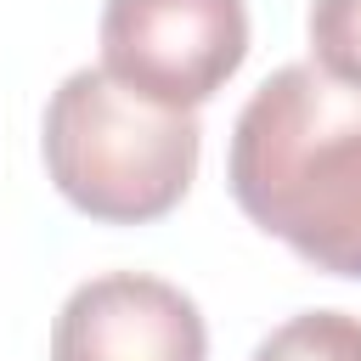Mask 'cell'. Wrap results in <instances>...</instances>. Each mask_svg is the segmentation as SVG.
<instances>
[{"label": "cell", "mask_w": 361, "mask_h": 361, "mask_svg": "<svg viewBox=\"0 0 361 361\" xmlns=\"http://www.w3.org/2000/svg\"><path fill=\"white\" fill-rule=\"evenodd\" d=\"M51 361H209V327L175 282L107 271L79 282L56 310Z\"/></svg>", "instance_id": "277c9868"}, {"label": "cell", "mask_w": 361, "mask_h": 361, "mask_svg": "<svg viewBox=\"0 0 361 361\" xmlns=\"http://www.w3.org/2000/svg\"><path fill=\"white\" fill-rule=\"evenodd\" d=\"M226 186L305 265L361 282V85L316 62L276 68L231 124Z\"/></svg>", "instance_id": "6da1fadb"}, {"label": "cell", "mask_w": 361, "mask_h": 361, "mask_svg": "<svg viewBox=\"0 0 361 361\" xmlns=\"http://www.w3.org/2000/svg\"><path fill=\"white\" fill-rule=\"evenodd\" d=\"M305 34L322 73L361 85V0H310Z\"/></svg>", "instance_id": "8992f818"}, {"label": "cell", "mask_w": 361, "mask_h": 361, "mask_svg": "<svg viewBox=\"0 0 361 361\" xmlns=\"http://www.w3.org/2000/svg\"><path fill=\"white\" fill-rule=\"evenodd\" d=\"M203 130L180 107L124 90L107 68H73L39 124L51 186L102 226H147L169 214L197 175Z\"/></svg>", "instance_id": "7a4b0ae2"}, {"label": "cell", "mask_w": 361, "mask_h": 361, "mask_svg": "<svg viewBox=\"0 0 361 361\" xmlns=\"http://www.w3.org/2000/svg\"><path fill=\"white\" fill-rule=\"evenodd\" d=\"M248 361H361V316L299 310L282 327H271Z\"/></svg>", "instance_id": "5b68a950"}, {"label": "cell", "mask_w": 361, "mask_h": 361, "mask_svg": "<svg viewBox=\"0 0 361 361\" xmlns=\"http://www.w3.org/2000/svg\"><path fill=\"white\" fill-rule=\"evenodd\" d=\"M248 56L243 0H107L102 6V68L158 102L203 107Z\"/></svg>", "instance_id": "3957f363"}]
</instances>
